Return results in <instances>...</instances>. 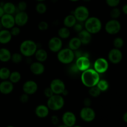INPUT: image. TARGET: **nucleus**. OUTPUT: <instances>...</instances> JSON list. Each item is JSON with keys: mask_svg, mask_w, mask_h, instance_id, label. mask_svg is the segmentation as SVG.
<instances>
[{"mask_svg": "<svg viewBox=\"0 0 127 127\" xmlns=\"http://www.w3.org/2000/svg\"><path fill=\"white\" fill-rule=\"evenodd\" d=\"M100 79V74L93 68H89L82 72L81 74L82 84L88 88L96 86Z\"/></svg>", "mask_w": 127, "mask_h": 127, "instance_id": "nucleus-1", "label": "nucleus"}, {"mask_svg": "<svg viewBox=\"0 0 127 127\" xmlns=\"http://www.w3.org/2000/svg\"><path fill=\"white\" fill-rule=\"evenodd\" d=\"M38 48L37 43L32 40H25L21 42L19 46V52L23 57L30 58L34 55Z\"/></svg>", "mask_w": 127, "mask_h": 127, "instance_id": "nucleus-2", "label": "nucleus"}, {"mask_svg": "<svg viewBox=\"0 0 127 127\" xmlns=\"http://www.w3.org/2000/svg\"><path fill=\"white\" fill-rule=\"evenodd\" d=\"M84 29L88 31L92 35L96 34L101 31L102 24L100 19L95 16H93L89 17L86 20L84 24Z\"/></svg>", "mask_w": 127, "mask_h": 127, "instance_id": "nucleus-3", "label": "nucleus"}, {"mask_svg": "<svg viewBox=\"0 0 127 127\" xmlns=\"http://www.w3.org/2000/svg\"><path fill=\"white\" fill-rule=\"evenodd\" d=\"M65 102L63 96L59 94H53L50 97L48 98L47 102V106L50 110L58 111L64 107Z\"/></svg>", "mask_w": 127, "mask_h": 127, "instance_id": "nucleus-4", "label": "nucleus"}, {"mask_svg": "<svg viewBox=\"0 0 127 127\" xmlns=\"http://www.w3.org/2000/svg\"><path fill=\"white\" fill-rule=\"evenodd\" d=\"M74 51L69 48H62L57 52V59L61 63L64 64H69L74 60Z\"/></svg>", "mask_w": 127, "mask_h": 127, "instance_id": "nucleus-5", "label": "nucleus"}, {"mask_svg": "<svg viewBox=\"0 0 127 127\" xmlns=\"http://www.w3.org/2000/svg\"><path fill=\"white\" fill-rule=\"evenodd\" d=\"M73 14L75 17L78 22H84L89 17V10L86 6L80 5L76 7L73 12Z\"/></svg>", "mask_w": 127, "mask_h": 127, "instance_id": "nucleus-6", "label": "nucleus"}, {"mask_svg": "<svg viewBox=\"0 0 127 127\" xmlns=\"http://www.w3.org/2000/svg\"><path fill=\"white\" fill-rule=\"evenodd\" d=\"M79 117L84 122L90 123L95 120L96 114L95 110L91 107H84L79 112Z\"/></svg>", "mask_w": 127, "mask_h": 127, "instance_id": "nucleus-7", "label": "nucleus"}, {"mask_svg": "<svg viewBox=\"0 0 127 127\" xmlns=\"http://www.w3.org/2000/svg\"><path fill=\"white\" fill-rule=\"evenodd\" d=\"M122 29L120 22L117 19H112L108 21L104 26L105 32L109 35H116L119 33Z\"/></svg>", "mask_w": 127, "mask_h": 127, "instance_id": "nucleus-8", "label": "nucleus"}, {"mask_svg": "<svg viewBox=\"0 0 127 127\" xmlns=\"http://www.w3.org/2000/svg\"><path fill=\"white\" fill-rule=\"evenodd\" d=\"M109 67V61L105 58L100 57L96 59L93 64V69L99 74H102L108 70Z\"/></svg>", "mask_w": 127, "mask_h": 127, "instance_id": "nucleus-9", "label": "nucleus"}, {"mask_svg": "<svg viewBox=\"0 0 127 127\" xmlns=\"http://www.w3.org/2000/svg\"><path fill=\"white\" fill-rule=\"evenodd\" d=\"M74 64H76L78 70L82 72L89 69V68H91V65L89 57L84 54L81 57L76 58Z\"/></svg>", "mask_w": 127, "mask_h": 127, "instance_id": "nucleus-10", "label": "nucleus"}, {"mask_svg": "<svg viewBox=\"0 0 127 127\" xmlns=\"http://www.w3.org/2000/svg\"><path fill=\"white\" fill-rule=\"evenodd\" d=\"M50 88L54 94L62 95L63 91L66 89V86L63 80L59 78L53 79L50 84Z\"/></svg>", "mask_w": 127, "mask_h": 127, "instance_id": "nucleus-11", "label": "nucleus"}, {"mask_svg": "<svg viewBox=\"0 0 127 127\" xmlns=\"http://www.w3.org/2000/svg\"><path fill=\"white\" fill-rule=\"evenodd\" d=\"M48 49L53 53H57L63 48V40L58 36L50 38L48 42Z\"/></svg>", "mask_w": 127, "mask_h": 127, "instance_id": "nucleus-12", "label": "nucleus"}, {"mask_svg": "<svg viewBox=\"0 0 127 127\" xmlns=\"http://www.w3.org/2000/svg\"><path fill=\"white\" fill-rule=\"evenodd\" d=\"M123 53L120 49L114 48L109 51L108 53V60L112 64H117L122 61Z\"/></svg>", "mask_w": 127, "mask_h": 127, "instance_id": "nucleus-13", "label": "nucleus"}, {"mask_svg": "<svg viewBox=\"0 0 127 127\" xmlns=\"http://www.w3.org/2000/svg\"><path fill=\"white\" fill-rule=\"evenodd\" d=\"M62 123L67 127H72L76 124L77 118L74 112L71 111H66L62 115Z\"/></svg>", "mask_w": 127, "mask_h": 127, "instance_id": "nucleus-14", "label": "nucleus"}, {"mask_svg": "<svg viewBox=\"0 0 127 127\" xmlns=\"http://www.w3.org/2000/svg\"><path fill=\"white\" fill-rule=\"evenodd\" d=\"M14 17L15 25L19 27L26 26L29 21V15L26 11H17Z\"/></svg>", "mask_w": 127, "mask_h": 127, "instance_id": "nucleus-15", "label": "nucleus"}, {"mask_svg": "<svg viewBox=\"0 0 127 127\" xmlns=\"http://www.w3.org/2000/svg\"><path fill=\"white\" fill-rule=\"evenodd\" d=\"M22 91L29 95H33L38 91V84L35 81L28 80L22 85Z\"/></svg>", "mask_w": 127, "mask_h": 127, "instance_id": "nucleus-16", "label": "nucleus"}, {"mask_svg": "<svg viewBox=\"0 0 127 127\" xmlns=\"http://www.w3.org/2000/svg\"><path fill=\"white\" fill-rule=\"evenodd\" d=\"M0 23L1 26H2L4 28L8 30L11 29L12 27L16 26L14 16L8 14H4L0 18Z\"/></svg>", "mask_w": 127, "mask_h": 127, "instance_id": "nucleus-17", "label": "nucleus"}, {"mask_svg": "<svg viewBox=\"0 0 127 127\" xmlns=\"http://www.w3.org/2000/svg\"><path fill=\"white\" fill-rule=\"evenodd\" d=\"M45 68L43 63L39 62H34L31 63L30 65V71L33 74L36 76L42 75L44 73Z\"/></svg>", "mask_w": 127, "mask_h": 127, "instance_id": "nucleus-18", "label": "nucleus"}, {"mask_svg": "<svg viewBox=\"0 0 127 127\" xmlns=\"http://www.w3.org/2000/svg\"><path fill=\"white\" fill-rule=\"evenodd\" d=\"M14 90V84L9 80H3L0 83V93L4 95H8Z\"/></svg>", "mask_w": 127, "mask_h": 127, "instance_id": "nucleus-19", "label": "nucleus"}, {"mask_svg": "<svg viewBox=\"0 0 127 127\" xmlns=\"http://www.w3.org/2000/svg\"><path fill=\"white\" fill-rule=\"evenodd\" d=\"M50 110L47 106L44 104H40L36 107L35 109V114L36 116L40 119H45L49 115Z\"/></svg>", "mask_w": 127, "mask_h": 127, "instance_id": "nucleus-20", "label": "nucleus"}, {"mask_svg": "<svg viewBox=\"0 0 127 127\" xmlns=\"http://www.w3.org/2000/svg\"><path fill=\"white\" fill-rule=\"evenodd\" d=\"M78 37L80 40L82 45H89L91 42L92 39V34L89 33L88 31L86 29H83L81 31L78 32Z\"/></svg>", "mask_w": 127, "mask_h": 127, "instance_id": "nucleus-21", "label": "nucleus"}, {"mask_svg": "<svg viewBox=\"0 0 127 127\" xmlns=\"http://www.w3.org/2000/svg\"><path fill=\"white\" fill-rule=\"evenodd\" d=\"M12 38V36L9 30L4 29L0 31V44H7L11 42Z\"/></svg>", "mask_w": 127, "mask_h": 127, "instance_id": "nucleus-22", "label": "nucleus"}, {"mask_svg": "<svg viewBox=\"0 0 127 127\" xmlns=\"http://www.w3.org/2000/svg\"><path fill=\"white\" fill-rule=\"evenodd\" d=\"M35 57L36 58V60L37 62H41V63H43L47 60L48 59V55L47 51L43 48H37L36 50L35 53L34 54Z\"/></svg>", "mask_w": 127, "mask_h": 127, "instance_id": "nucleus-23", "label": "nucleus"}, {"mask_svg": "<svg viewBox=\"0 0 127 127\" xmlns=\"http://www.w3.org/2000/svg\"><path fill=\"white\" fill-rule=\"evenodd\" d=\"M4 14L14 15L17 12V7L16 5L12 2H6L2 5Z\"/></svg>", "mask_w": 127, "mask_h": 127, "instance_id": "nucleus-24", "label": "nucleus"}, {"mask_svg": "<svg viewBox=\"0 0 127 127\" xmlns=\"http://www.w3.org/2000/svg\"><path fill=\"white\" fill-rule=\"evenodd\" d=\"M11 52L6 48H0V62L6 63L11 60Z\"/></svg>", "mask_w": 127, "mask_h": 127, "instance_id": "nucleus-25", "label": "nucleus"}, {"mask_svg": "<svg viewBox=\"0 0 127 127\" xmlns=\"http://www.w3.org/2000/svg\"><path fill=\"white\" fill-rule=\"evenodd\" d=\"M82 44L80 40L78 37H74L71 38L68 43V48L73 51L77 50L81 47Z\"/></svg>", "mask_w": 127, "mask_h": 127, "instance_id": "nucleus-26", "label": "nucleus"}, {"mask_svg": "<svg viewBox=\"0 0 127 127\" xmlns=\"http://www.w3.org/2000/svg\"><path fill=\"white\" fill-rule=\"evenodd\" d=\"M78 21L76 19L75 17L73 14H68L66 16L63 20V24H64V27H66L68 28H71L73 27V26L75 25V24Z\"/></svg>", "mask_w": 127, "mask_h": 127, "instance_id": "nucleus-27", "label": "nucleus"}, {"mask_svg": "<svg viewBox=\"0 0 127 127\" xmlns=\"http://www.w3.org/2000/svg\"><path fill=\"white\" fill-rule=\"evenodd\" d=\"M71 35L70 31L69 28L66 27H62L60 28L58 31V37L61 39H67Z\"/></svg>", "mask_w": 127, "mask_h": 127, "instance_id": "nucleus-28", "label": "nucleus"}, {"mask_svg": "<svg viewBox=\"0 0 127 127\" xmlns=\"http://www.w3.org/2000/svg\"><path fill=\"white\" fill-rule=\"evenodd\" d=\"M21 78H22L21 74L19 72L17 71H14L10 73L9 80L13 84H16L21 81Z\"/></svg>", "mask_w": 127, "mask_h": 127, "instance_id": "nucleus-29", "label": "nucleus"}, {"mask_svg": "<svg viewBox=\"0 0 127 127\" xmlns=\"http://www.w3.org/2000/svg\"><path fill=\"white\" fill-rule=\"evenodd\" d=\"M96 86L99 88V90L102 92H105L109 89V83L106 79H100L97 84Z\"/></svg>", "mask_w": 127, "mask_h": 127, "instance_id": "nucleus-30", "label": "nucleus"}, {"mask_svg": "<svg viewBox=\"0 0 127 127\" xmlns=\"http://www.w3.org/2000/svg\"><path fill=\"white\" fill-rule=\"evenodd\" d=\"M11 71L7 67H1L0 68V79L2 81L7 80L9 78Z\"/></svg>", "mask_w": 127, "mask_h": 127, "instance_id": "nucleus-31", "label": "nucleus"}, {"mask_svg": "<svg viewBox=\"0 0 127 127\" xmlns=\"http://www.w3.org/2000/svg\"><path fill=\"white\" fill-rule=\"evenodd\" d=\"M35 11L39 14H44L47 11V6L43 2H38L35 6Z\"/></svg>", "mask_w": 127, "mask_h": 127, "instance_id": "nucleus-32", "label": "nucleus"}, {"mask_svg": "<svg viewBox=\"0 0 127 127\" xmlns=\"http://www.w3.org/2000/svg\"><path fill=\"white\" fill-rule=\"evenodd\" d=\"M23 60V56L20 52H15L11 54V60L15 64H19L21 63Z\"/></svg>", "mask_w": 127, "mask_h": 127, "instance_id": "nucleus-33", "label": "nucleus"}, {"mask_svg": "<svg viewBox=\"0 0 127 127\" xmlns=\"http://www.w3.org/2000/svg\"><path fill=\"white\" fill-rule=\"evenodd\" d=\"M89 94L91 97H97L101 94V91L99 89V88L95 86L91 87V88H89Z\"/></svg>", "mask_w": 127, "mask_h": 127, "instance_id": "nucleus-34", "label": "nucleus"}, {"mask_svg": "<svg viewBox=\"0 0 127 127\" xmlns=\"http://www.w3.org/2000/svg\"><path fill=\"white\" fill-rule=\"evenodd\" d=\"M122 13L121 10L117 7H113L110 11V17L112 19H117Z\"/></svg>", "mask_w": 127, "mask_h": 127, "instance_id": "nucleus-35", "label": "nucleus"}, {"mask_svg": "<svg viewBox=\"0 0 127 127\" xmlns=\"http://www.w3.org/2000/svg\"><path fill=\"white\" fill-rule=\"evenodd\" d=\"M113 45H114V48L120 49L124 45V39L120 37H116V38H114V41H113Z\"/></svg>", "mask_w": 127, "mask_h": 127, "instance_id": "nucleus-36", "label": "nucleus"}, {"mask_svg": "<svg viewBox=\"0 0 127 127\" xmlns=\"http://www.w3.org/2000/svg\"><path fill=\"white\" fill-rule=\"evenodd\" d=\"M37 27H38V30H40V31H45L48 30V27H49V25H48V22H46V21H42L38 22Z\"/></svg>", "mask_w": 127, "mask_h": 127, "instance_id": "nucleus-37", "label": "nucleus"}, {"mask_svg": "<svg viewBox=\"0 0 127 127\" xmlns=\"http://www.w3.org/2000/svg\"><path fill=\"white\" fill-rule=\"evenodd\" d=\"M16 7L18 11H26L27 8V4L25 1H20Z\"/></svg>", "mask_w": 127, "mask_h": 127, "instance_id": "nucleus-38", "label": "nucleus"}, {"mask_svg": "<svg viewBox=\"0 0 127 127\" xmlns=\"http://www.w3.org/2000/svg\"><path fill=\"white\" fill-rule=\"evenodd\" d=\"M105 3L110 7H117L120 3V0H105Z\"/></svg>", "mask_w": 127, "mask_h": 127, "instance_id": "nucleus-39", "label": "nucleus"}, {"mask_svg": "<svg viewBox=\"0 0 127 127\" xmlns=\"http://www.w3.org/2000/svg\"><path fill=\"white\" fill-rule=\"evenodd\" d=\"M10 32H11V35H12V37H16V36H18L21 33V29L19 27L17 26H14L13 27L9 29Z\"/></svg>", "mask_w": 127, "mask_h": 127, "instance_id": "nucleus-40", "label": "nucleus"}, {"mask_svg": "<svg viewBox=\"0 0 127 127\" xmlns=\"http://www.w3.org/2000/svg\"><path fill=\"white\" fill-rule=\"evenodd\" d=\"M19 100L20 102L22 104H26L27 103V102L29 101V95L28 94H26V93H24L23 94H22L19 97Z\"/></svg>", "mask_w": 127, "mask_h": 127, "instance_id": "nucleus-41", "label": "nucleus"}, {"mask_svg": "<svg viewBox=\"0 0 127 127\" xmlns=\"http://www.w3.org/2000/svg\"><path fill=\"white\" fill-rule=\"evenodd\" d=\"M83 27H84V26H83V22H77L75 24V25L73 26L74 30L76 32H78V33L80 32V31H81L83 29H84Z\"/></svg>", "mask_w": 127, "mask_h": 127, "instance_id": "nucleus-42", "label": "nucleus"}, {"mask_svg": "<svg viewBox=\"0 0 127 127\" xmlns=\"http://www.w3.org/2000/svg\"><path fill=\"white\" fill-rule=\"evenodd\" d=\"M51 123L55 126H57L60 123V119L57 115H53L50 118Z\"/></svg>", "mask_w": 127, "mask_h": 127, "instance_id": "nucleus-43", "label": "nucleus"}, {"mask_svg": "<svg viewBox=\"0 0 127 127\" xmlns=\"http://www.w3.org/2000/svg\"><path fill=\"white\" fill-rule=\"evenodd\" d=\"M43 93H44L45 96L47 98H49L52 96V95H53V93L52 91V89H50V87H47L45 89H44V91H43Z\"/></svg>", "mask_w": 127, "mask_h": 127, "instance_id": "nucleus-44", "label": "nucleus"}, {"mask_svg": "<svg viewBox=\"0 0 127 127\" xmlns=\"http://www.w3.org/2000/svg\"><path fill=\"white\" fill-rule=\"evenodd\" d=\"M69 71H70V73H72V74H77L78 72H79V71L78 70V69L77 68L76 64H73V65H71L69 67Z\"/></svg>", "mask_w": 127, "mask_h": 127, "instance_id": "nucleus-45", "label": "nucleus"}, {"mask_svg": "<svg viewBox=\"0 0 127 127\" xmlns=\"http://www.w3.org/2000/svg\"><path fill=\"white\" fill-rule=\"evenodd\" d=\"M83 104L84 107H91L92 104V100L91 98L86 97L83 100Z\"/></svg>", "mask_w": 127, "mask_h": 127, "instance_id": "nucleus-46", "label": "nucleus"}, {"mask_svg": "<svg viewBox=\"0 0 127 127\" xmlns=\"http://www.w3.org/2000/svg\"><path fill=\"white\" fill-rule=\"evenodd\" d=\"M122 12L125 15L127 14V4H125L122 6Z\"/></svg>", "mask_w": 127, "mask_h": 127, "instance_id": "nucleus-47", "label": "nucleus"}, {"mask_svg": "<svg viewBox=\"0 0 127 127\" xmlns=\"http://www.w3.org/2000/svg\"><path fill=\"white\" fill-rule=\"evenodd\" d=\"M122 120L125 123H127V112H125L122 116Z\"/></svg>", "mask_w": 127, "mask_h": 127, "instance_id": "nucleus-48", "label": "nucleus"}, {"mask_svg": "<svg viewBox=\"0 0 127 127\" xmlns=\"http://www.w3.org/2000/svg\"><path fill=\"white\" fill-rule=\"evenodd\" d=\"M4 14V12L3 8H2V6L0 5V18L2 17L3 15Z\"/></svg>", "mask_w": 127, "mask_h": 127, "instance_id": "nucleus-49", "label": "nucleus"}, {"mask_svg": "<svg viewBox=\"0 0 127 127\" xmlns=\"http://www.w3.org/2000/svg\"><path fill=\"white\" fill-rule=\"evenodd\" d=\"M68 95V91L66 89H65L64 91H63V93H62V96H66V95Z\"/></svg>", "mask_w": 127, "mask_h": 127, "instance_id": "nucleus-50", "label": "nucleus"}, {"mask_svg": "<svg viewBox=\"0 0 127 127\" xmlns=\"http://www.w3.org/2000/svg\"><path fill=\"white\" fill-rule=\"evenodd\" d=\"M57 127H67L66 125H65L64 124H58V125H57Z\"/></svg>", "mask_w": 127, "mask_h": 127, "instance_id": "nucleus-51", "label": "nucleus"}, {"mask_svg": "<svg viewBox=\"0 0 127 127\" xmlns=\"http://www.w3.org/2000/svg\"><path fill=\"white\" fill-rule=\"evenodd\" d=\"M58 0H50V1L52 2H53V3H56L57 2H58Z\"/></svg>", "mask_w": 127, "mask_h": 127, "instance_id": "nucleus-52", "label": "nucleus"}, {"mask_svg": "<svg viewBox=\"0 0 127 127\" xmlns=\"http://www.w3.org/2000/svg\"><path fill=\"white\" fill-rule=\"evenodd\" d=\"M69 1H71V2H78V1H79V0H69Z\"/></svg>", "mask_w": 127, "mask_h": 127, "instance_id": "nucleus-53", "label": "nucleus"}, {"mask_svg": "<svg viewBox=\"0 0 127 127\" xmlns=\"http://www.w3.org/2000/svg\"><path fill=\"white\" fill-rule=\"evenodd\" d=\"M84 2H90V1H91L92 0H83Z\"/></svg>", "mask_w": 127, "mask_h": 127, "instance_id": "nucleus-54", "label": "nucleus"}, {"mask_svg": "<svg viewBox=\"0 0 127 127\" xmlns=\"http://www.w3.org/2000/svg\"><path fill=\"white\" fill-rule=\"evenodd\" d=\"M72 127H81V125H76V124L75 125H74V126Z\"/></svg>", "mask_w": 127, "mask_h": 127, "instance_id": "nucleus-55", "label": "nucleus"}, {"mask_svg": "<svg viewBox=\"0 0 127 127\" xmlns=\"http://www.w3.org/2000/svg\"><path fill=\"white\" fill-rule=\"evenodd\" d=\"M36 1H37V2H44L45 0H36Z\"/></svg>", "mask_w": 127, "mask_h": 127, "instance_id": "nucleus-56", "label": "nucleus"}, {"mask_svg": "<svg viewBox=\"0 0 127 127\" xmlns=\"http://www.w3.org/2000/svg\"><path fill=\"white\" fill-rule=\"evenodd\" d=\"M6 127H14L13 125H7Z\"/></svg>", "mask_w": 127, "mask_h": 127, "instance_id": "nucleus-57", "label": "nucleus"}, {"mask_svg": "<svg viewBox=\"0 0 127 127\" xmlns=\"http://www.w3.org/2000/svg\"><path fill=\"white\" fill-rule=\"evenodd\" d=\"M0 26H1V23H0Z\"/></svg>", "mask_w": 127, "mask_h": 127, "instance_id": "nucleus-58", "label": "nucleus"}]
</instances>
